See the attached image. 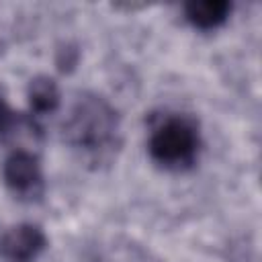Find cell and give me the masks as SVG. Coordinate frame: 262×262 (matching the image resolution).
Returning a JSON list of instances; mask_svg holds the SVG:
<instances>
[{
  "mask_svg": "<svg viewBox=\"0 0 262 262\" xmlns=\"http://www.w3.org/2000/svg\"><path fill=\"white\" fill-rule=\"evenodd\" d=\"M63 137L86 158L106 162L121 143L119 115L106 98L98 94H82L63 123Z\"/></svg>",
  "mask_w": 262,
  "mask_h": 262,
  "instance_id": "obj_1",
  "label": "cell"
},
{
  "mask_svg": "<svg viewBox=\"0 0 262 262\" xmlns=\"http://www.w3.org/2000/svg\"><path fill=\"white\" fill-rule=\"evenodd\" d=\"M147 149L151 160L166 170L190 168L201 151V133L196 121L186 115L162 117L149 133Z\"/></svg>",
  "mask_w": 262,
  "mask_h": 262,
  "instance_id": "obj_2",
  "label": "cell"
},
{
  "mask_svg": "<svg viewBox=\"0 0 262 262\" xmlns=\"http://www.w3.org/2000/svg\"><path fill=\"white\" fill-rule=\"evenodd\" d=\"M4 182L18 199H37L43 192V172L39 158L27 149H16L4 160Z\"/></svg>",
  "mask_w": 262,
  "mask_h": 262,
  "instance_id": "obj_3",
  "label": "cell"
},
{
  "mask_svg": "<svg viewBox=\"0 0 262 262\" xmlns=\"http://www.w3.org/2000/svg\"><path fill=\"white\" fill-rule=\"evenodd\" d=\"M45 246L47 237L39 225L20 223L0 235V258L4 262H35Z\"/></svg>",
  "mask_w": 262,
  "mask_h": 262,
  "instance_id": "obj_4",
  "label": "cell"
},
{
  "mask_svg": "<svg viewBox=\"0 0 262 262\" xmlns=\"http://www.w3.org/2000/svg\"><path fill=\"white\" fill-rule=\"evenodd\" d=\"M229 12H231V4L225 0H192L184 6V14L188 23L203 31L223 25Z\"/></svg>",
  "mask_w": 262,
  "mask_h": 262,
  "instance_id": "obj_5",
  "label": "cell"
},
{
  "mask_svg": "<svg viewBox=\"0 0 262 262\" xmlns=\"http://www.w3.org/2000/svg\"><path fill=\"white\" fill-rule=\"evenodd\" d=\"M29 108L33 117H45L59 106V88L57 82L49 76H37L27 88Z\"/></svg>",
  "mask_w": 262,
  "mask_h": 262,
  "instance_id": "obj_6",
  "label": "cell"
},
{
  "mask_svg": "<svg viewBox=\"0 0 262 262\" xmlns=\"http://www.w3.org/2000/svg\"><path fill=\"white\" fill-rule=\"evenodd\" d=\"M94 262H151L149 260V254L143 252L141 248L137 246H131V244H113L108 248H104L96 258Z\"/></svg>",
  "mask_w": 262,
  "mask_h": 262,
  "instance_id": "obj_7",
  "label": "cell"
},
{
  "mask_svg": "<svg viewBox=\"0 0 262 262\" xmlns=\"http://www.w3.org/2000/svg\"><path fill=\"white\" fill-rule=\"evenodd\" d=\"M20 125V119H18V113H14L8 102L0 96V139H6L10 137Z\"/></svg>",
  "mask_w": 262,
  "mask_h": 262,
  "instance_id": "obj_8",
  "label": "cell"
}]
</instances>
